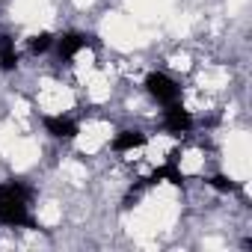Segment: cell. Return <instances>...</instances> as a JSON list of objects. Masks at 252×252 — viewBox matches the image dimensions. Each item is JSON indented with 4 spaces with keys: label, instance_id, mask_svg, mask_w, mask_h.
<instances>
[{
    "label": "cell",
    "instance_id": "1",
    "mask_svg": "<svg viewBox=\"0 0 252 252\" xmlns=\"http://www.w3.org/2000/svg\"><path fill=\"white\" fill-rule=\"evenodd\" d=\"M27 202H30V190L24 184L18 181L0 184V222L15 228H33L36 222L27 214Z\"/></svg>",
    "mask_w": 252,
    "mask_h": 252
},
{
    "label": "cell",
    "instance_id": "2",
    "mask_svg": "<svg viewBox=\"0 0 252 252\" xmlns=\"http://www.w3.org/2000/svg\"><path fill=\"white\" fill-rule=\"evenodd\" d=\"M146 89L152 92V98H158L163 107H169V104H178L181 101V89L166 77V74H160V71H152L149 77H146Z\"/></svg>",
    "mask_w": 252,
    "mask_h": 252
},
{
    "label": "cell",
    "instance_id": "3",
    "mask_svg": "<svg viewBox=\"0 0 252 252\" xmlns=\"http://www.w3.org/2000/svg\"><path fill=\"white\" fill-rule=\"evenodd\" d=\"M190 125H193V119H190V113H187L181 104H169V107L163 110V128H166L172 137L187 134V131H190Z\"/></svg>",
    "mask_w": 252,
    "mask_h": 252
},
{
    "label": "cell",
    "instance_id": "4",
    "mask_svg": "<svg viewBox=\"0 0 252 252\" xmlns=\"http://www.w3.org/2000/svg\"><path fill=\"white\" fill-rule=\"evenodd\" d=\"M98 42L92 39V36H83V33H65L60 42H57V54H60V60H71L77 51H83V48H95Z\"/></svg>",
    "mask_w": 252,
    "mask_h": 252
},
{
    "label": "cell",
    "instance_id": "5",
    "mask_svg": "<svg viewBox=\"0 0 252 252\" xmlns=\"http://www.w3.org/2000/svg\"><path fill=\"white\" fill-rule=\"evenodd\" d=\"M158 181H169V184H175V187H181L184 184V175H181V169H178V152H172L169 155V160L163 163V166H158L143 184H158Z\"/></svg>",
    "mask_w": 252,
    "mask_h": 252
},
{
    "label": "cell",
    "instance_id": "6",
    "mask_svg": "<svg viewBox=\"0 0 252 252\" xmlns=\"http://www.w3.org/2000/svg\"><path fill=\"white\" fill-rule=\"evenodd\" d=\"M45 128H48V134L57 137V140H71V137H77V125H74L71 119H65V116H48V119H45Z\"/></svg>",
    "mask_w": 252,
    "mask_h": 252
},
{
    "label": "cell",
    "instance_id": "7",
    "mask_svg": "<svg viewBox=\"0 0 252 252\" xmlns=\"http://www.w3.org/2000/svg\"><path fill=\"white\" fill-rule=\"evenodd\" d=\"M146 134L143 131H122L116 140H113V149L116 152H131V149H140V146H146Z\"/></svg>",
    "mask_w": 252,
    "mask_h": 252
},
{
    "label": "cell",
    "instance_id": "8",
    "mask_svg": "<svg viewBox=\"0 0 252 252\" xmlns=\"http://www.w3.org/2000/svg\"><path fill=\"white\" fill-rule=\"evenodd\" d=\"M18 65V51H15V42L9 36H0V68L3 71H12Z\"/></svg>",
    "mask_w": 252,
    "mask_h": 252
},
{
    "label": "cell",
    "instance_id": "9",
    "mask_svg": "<svg viewBox=\"0 0 252 252\" xmlns=\"http://www.w3.org/2000/svg\"><path fill=\"white\" fill-rule=\"evenodd\" d=\"M51 45H54V36H51V33H39V36L30 39V51H33V54H45Z\"/></svg>",
    "mask_w": 252,
    "mask_h": 252
},
{
    "label": "cell",
    "instance_id": "10",
    "mask_svg": "<svg viewBox=\"0 0 252 252\" xmlns=\"http://www.w3.org/2000/svg\"><path fill=\"white\" fill-rule=\"evenodd\" d=\"M208 184H211L214 190H220V193H234V190H237V184H234L231 178H225V175H214Z\"/></svg>",
    "mask_w": 252,
    "mask_h": 252
}]
</instances>
